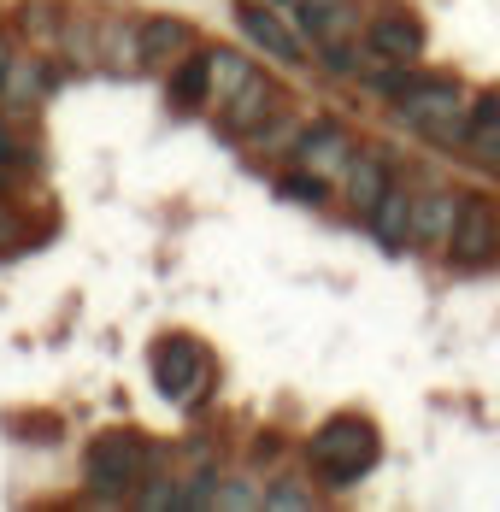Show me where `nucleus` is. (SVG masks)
I'll return each mask as SVG.
<instances>
[{
	"label": "nucleus",
	"instance_id": "obj_1",
	"mask_svg": "<svg viewBox=\"0 0 500 512\" xmlns=\"http://www.w3.org/2000/svg\"><path fill=\"white\" fill-rule=\"evenodd\" d=\"M471 106H477V89H471L465 77H453V71H418L412 89H406L389 112H395V124L412 142H424L430 154L459 159L465 130H471Z\"/></svg>",
	"mask_w": 500,
	"mask_h": 512
},
{
	"label": "nucleus",
	"instance_id": "obj_2",
	"mask_svg": "<svg viewBox=\"0 0 500 512\" xmlns=\"http://www.w3.org/2000/svg\"><path fill=\"white\" fill-rule=\"evenodd\" d=\"M300 460H306V471H312L318 489L348 495V489H359V483L383 465V430H377L365 412H330V418L306 436Z\"/></svg>",
	"mask_w": 500,
	"mask_h": 512
},
{
	"label": "nucleus",
	"instance_id": "obj_3",
	"mask_svg": "<svg viewBox=\"0 0 500 512\" xmlns=\"http://www.w3.org/2000/svg\"><path fill=\"white\" fill-rule=\"evenodd\" d=\"M159 471V448L142 430H100L83 448V483L89 501H136Z\"/></svg>",
	"mask_w": 500,
	"mask_h": 512
},
{
	"label": "nucleus",
	"instance_id": "obj_4",
	"mask_svg": "<svg viewBox=\"0 0 500 512\" xmlns=\"http://www.w3.org/2000/svg\"><path fill=\"white\" fill-rule=\"evenodd\" d=\"M148 377L159 389V401L177 412H200L212 395H218V359L212 348L189 336V330H165L148 348Z\"/></svg>",
	"mask_w": 500,
	"mask_h": 512
},
{
	"label": "nucleus",
	"instance_id": "obj_5",
	"mask_svg": "<svg viewBox=\"0 0 500 512\" xmlns=\"http://www.w3.org/2000/svg\"><path fill=\"white\" fill-rule=\"evenodd\" d=\"M236 36H242V48H253L259 59H271L277 71H312V65H318L306 30H300L289 12H277V6L236 0Z\"/></svg>",
	"mask_w": 500,
	"mask_h": 512
},
{
	"label": "nucleus",
	"instance_id": "obj_6",
	"mask_svg": "<svg viewBox=\"0 0 500 512\" xmlns=\"http://www.w3.org/2000/svg\"><path fill=\"white\" fill-rule=\"evenodd\" d=\"M442 259L453 271H465V277L500 271V201L465 189V206H459V224H453V242Z\"/></svg>",
	"mask_w": 500,
	"mask_h": 512
},
{
	"label": "nucleus",
	"instance_id": "obj_7",
	"mask_svg": "<svg viewBox=\"0 0 500 512\" xmlns=\"http://www.w3.org/2000/svg\"><path fill=\"white\" fill-rule=\"evenodd\" d=\"M283 106H289V89H283V83H277V77L259 65L248 83L230 95V101L212 106V124H218V136H224V142H236V148H242L253 130H259V124H271Z\"/></svg>",
	"mask_w": 500,
	"mask_h": 512
},
{
	"label": "nucleus",
	"instance_id": "obj_8",
	"mask_svg": "<svg viewBox=\"0 0 500 512\" xmlns=\"http://www.w3.org/2000/svg\"><path fill=\"white\" fill-rule=\"evenodd\" d=\"M353 154H359V130H353L348 118H336V112H318V118H306V124H300L289 165H306V171H318V177L342 183V171L353 165Z\"/></svg>",
	"mask_w": 500,
	"mask_h": 512
},
{
	"label": "nucleus",
	"instance_id": "obj_9",
	"mask_svg": "<svg viewBox=\"0 0 500 512\" xmlns=\"http://www.w3.org/2000/svg\"><path fill=\"white\" fill-rule=\"evenodd\" d=\"M359 36H365V48L371 53L400 59V65H418V59L430 53V24H424V12H412L406 0H383V6H371Z\"/></svg>",
	"mask_w": 500,
	"mask_h": 512
},
{
	"label": "nucleus",
	"instance_id": "obj_10",
	"mask_svg": "<svg viewBox=\"0 0 500 512\" xmlns=\"http://www.w3.org/2000/svg\"><path fill=\"white\" fill-rule=\"evenodd\" d=\"M400 177V159L395 148H377V142H359V154H353V165L342 171V206H348L353 224H365L371 212H377V201L389 195V183Z\"/></svg>",
	"mask_w": 500,
	"mask_h": 512
},
{
	"label": "nucleus",
	"instance_id": "obj_11",
	"mask_svg": "<svg viewBox=\"0 0 500 512\" xmlns=\"http://www.w3.org/2000/svg\"><path fill=\"white\" fill-rule=\"evenodd\" d=\"M459 206H465V189H448V183H424L418 177V212H412V254H448L453 224H459Z\"/></svg>",
	"mask_w": 500,
	"mask_h": 512
},
{
	"label": "nucleus",
	"instance_id": "obj_12",
	"mask_svg": "<svg viewBox=\"0 0 500 512\" xmlns=\"http://www.w3.org/2000/svg\"><path fill=\"white\" fill-rule=\"evenodd\" d=\"M412 212H418V177L400 171L395 183H389V195L377 201V212L365 218V236L383 254H412Z\"/></svg>",
	"mask_w": 500,
	"mask_h": 512
},
{
	"label": "nucleus",
	"instance_id": "obj_13",
	"mask_svg": "<svg viewBox=\"0 0 500 512\" xmlns=\"http://www.w3.org/2000/svg\"><path fill=\"white\" fill-rule=\"evenodd\" d=\"M165 106H171L177 118H195V112L212 106V48L183 53V59L165 71Z\"/></svg>",
	"mask_w": 500,
	"mask_h": 512
},
{
	"label": "nucleus",
	"instance_id": "obj_14",
	"mask_svg": "<svg viewBox=\"0 0 500 512\" xmlns=\"http://www.w3.org/2000/svg\"><path fill=\"white\" fill-rule=\"evenodd\" d=\"M459 165L495 177L500 171V89H477V106H471V130H465V148H459Z\"/></svg>",
	"mask_w": 500,
	"mask_h": 512
},
{
	"label": "nucleus",
	"instance_id": "obj_15",
	"mask_svg": "<svg viewBox=\"0 0 500 512\" xmlns=\"http://www.w3.org/2000/svg\"><path fill=\"white\" fill-rule=\"evenodd\" d=\"M200 36L189 18H177V12H153L142 18V71H171L183 53H195Z\"/></svg>",
	"mask_w": 500,
	"mask_h": 512
},
{
	"label": "nucleus",
	"instance_id": "obj_16",
	"mask_svg": "<svg viewBox=\"0 0 500 512\" xmlns=\"http://www.w3.org/2000/svg\"><path fill=\"white\" fill-rule=\"evenodd\" d=\"M53 89H59V71H53L48 48H42V53H18V65H12V77H6V89H0V101L36 106V101H48Z\"/></svg>",
	"mask_w": 500,
	"mask_h": 512
},
{
	"label": "nucleus",
	"instance_id": "obj_17",
	"mask_svg": "<svg viewBox=\"0 0 500 512\" xmlns=\"http://www.w3.org/2000/svg\"><path fill=\"white\" fill-rule=\"evenodd\" d=\"M277 201L289 206H312V212H324L330 201H342V189L330 183V177H318V171H306V165H289V171H277Z\"/></svg>",
	"mask_w": 500,
	"mask_h": 512
},
{
	"label": "nucleus",
	"instance_id": "obj_18",
	"mask_svg": "<svg viewBox=\"0 0 500 512\" xmlns=\"http://www.w3.org/2000/svg\"><path fill=\"white\" fill-rule=\"evenodd\" d=\"M100 59H106L112 71H142V24L100 18Z\"/></svg>",
	"mask_w": 500,
	"mask_h": 512
},
{
	"label": "nucleus",
	"instance_id": "obj_19",
	"mask_svg": "<svg viewBox=\"0 0 500 512\" xmlns=\"http://www.w3.org/2000/svg\"><path fill=\"white\" fill-rule=\"evenodd\" d=\"M253 71H259V59H253V48H212V106L230 101L242 83H248Z\"/></svg>",
	"mask_w": 500,
	"mask_h": 512
},
{
	"label": "nucleus",
	"instance_id": "obj_20",
	"mask_svg": "<svg viewBox=\"0 0 500 512\" xmlns=\"http://www.w3.org/2000/svg\"><path fill=\"white\" fill-rule=\"evenodd\" d=\"M12 30L18 36H36V48H59V36H65V12L48 6V0H24L18 6V18H12Z\"/></svg>",
	"mask_w": 500,
	"mask_h": 512
},
{
	"label": "nucleus",
	"instance_id": "obj_21",
	"mask_svg": "<svg viewBox=\"0 0 500 512\" xmlns=\"http://www.w3.org/2000/svg\"><path fill=\"white\" fill-rule=\"evenodd\" d=\"M300 124H306V118H295V101H289L283 112H277V118H271V124H259L248 142H242V148H248V154H259V159H271V154H295Z\"/></svg>",
	"mask_w": 500,
	"mask_h": 512
},
{
	"label": "nucleus",
	"instance_id": "obj_22",
	"mask_svg": "<svg viewBox=\"0 0 500 512\" xmlns=\"http://www.w3.org/2000/svg\"><path fill=\"white\" fill-rule=\"evenodd\" d=\"M265 507L271 512H306V507H318V489H312V471L306 477H265Z\"/></svg>",
	"mask_w": 500,
	"mask_h": 512
},
{
	"label": "nucleus",
	"instance_id": "obj_23",
	"mask_svg": "<svg viewBox=\"0 0 500 512\" xmlns=\"http://www.w3.org/2000/svg\"><path fill=\"white\" fill-rule=\"evenodd\" d=\"M212 507L236 512V507H265V483H253V477H218V489H212Z\"/></svg>",
	"mask_w": 500,
	"mask_h": 512
},
{
	"label": "nucleus",
	"instance_id": "obj_24",
	"mask_svg": "<svg viewBox=\"0 0 500 512\" xmlns=\"http://www.w3.org/2000/svg\"><path fill=\"white\" fill-rule=\"evenodd\" d=\"M24 248H30V224H24L18 201H6V195H0V259L24 254Z\"/></svg>",
	"mask_w": 500,
	"mask_h": 512
},
{
	"label": "nucleus",
	"instance_id": "obj_25",
	"mask_svg": "<svg viewBox=\"0 0 500 512\" xmlns=\"http://www.w3.org/2000/svg\"><path fill=\"white\" fill-rule=\"evenodd\" d=\"M283 454V442H277V430H259V442H253V460L265 465V460H277Z\"/></svg>",
	"mask_w": 500,
	"mask_h": 512
},
{
	"label": "nucleus",
	"instance_id": "obj_26",
	"mask_svg": "<svg viewBox=\"0 0 500 512\" xmlns=\"http://www.w3.org/2000/svg\"><path fill=\"white\" fill-rule=\"evenodd\" d=\"M259 6H277V12H289V18L300 12V0H259Z\"/></svg>",
	"mask_w": 500,
	"mask_h": 512
},
{
	"label": "nucleus",
	"instance_id": "obj_27",
	"mask_svg": "<svg viewBox=\"0 0 500 512\" xmlns=\"http://www.w3.org/2000/svg\"><path fill=\"white\" fill-rule=\"evenodd\" d=\"M6 154H18V148H12V136H6V130H0V159Z\"/></svg>",
	"mask_w": 500,
	"mask_h": 512
},
{
	"label": "nucleus",
	"instance_id": "obj_28",
	"mask_svg": "<svg viewBox=\"0 0 500 512\" xmlns=\"http://www.w3.org/2000/svg\"><path fill=\"white\" fill-rule=\"evenodd\" d=\"M495 183H500V171H495Z\"/></svg>",
	"mask_w": 500,
	"mask_h": 512
}]
</instances>
